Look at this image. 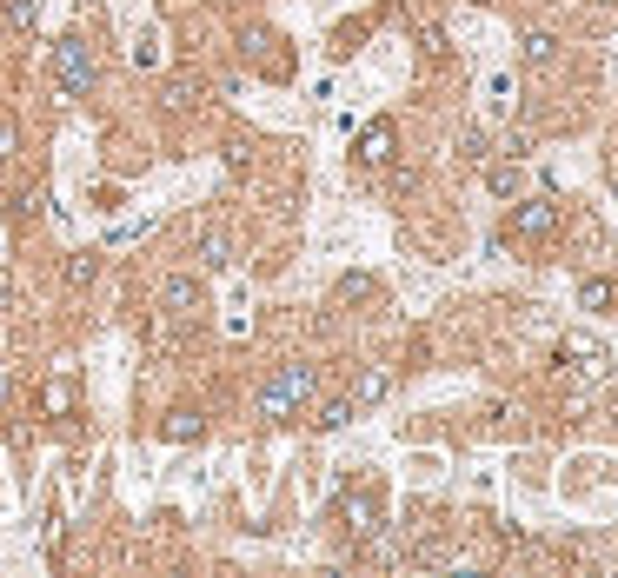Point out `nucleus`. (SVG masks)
Returning <instances> with one entry per match:
<instances>
[{"label": "nucleus", "instance_id": "6", "mask_svg": "<svg viewBox=\"0 0 618 578\" xmlns=\"http://www.w3.org/2000/svg\"><path fill=\"white\" fill-rule=\"evenodd\" d=\"M346 532H353V539H373L379 532V492H353V499H346Z\"/></svg>", "mask_w": 618, "mask_h": 578}, {"label": "nucleus", "instance_id": "11", "mask_svg": "<svg viewBox=\"0 0 618 578\" xmlns=\"http://www.w3.org/2000/svg\"><path fill=\"white\" fill-rule=\"evenodd\" d=\"M40 406H47V419H67V412H74V379H67V373H60V379H47Z\"/></svg>", "mask_w": 618, "mask_h": 578}, {"label": "nucleus", "instance_id": "19", "mask_svg": "<svg viewBox=\"0 0 618 578\" xmlns=\"http://www.w3.org/2000/svg\"><path fill=\"white\" fill-rule=\"evenodd\" d=\"M7 27H14V34H34L40 27V0H7Z\"/></svg>", "mask_w": 618, "mask_h": 578}, {"label": "nucleus", "instance_id": "16", "mask_svg": "<svg viewBox=\"0 0 618 578\" xmlns=\"http://www.w3.org/2000/svg\"><path fill=\"white\" fill-rule=\"evenodd\" d=\"M353 412H359L353 399H326V406L313 412V432H339V426H346V419H353Z\"/></svg>", "mask_w": 618, "mask_h": 578}, {"label": "nucleus", "instance_id": "24", "mask_svg": "<svg viewBox=\"0 0 618 578\" xmlns=\"http://www.w3.org/2000/svg\"><path fill=\"white\" fill-rule=\"evenodd\" d=\"M80 7H94V0H80Z\"/></svg>", "mask_w": 618, "mask_h": 578}, {"label": "nucleus", "instance_id": "12", "mask_svg": "<svg viewBox=\"0 0 618 578\" xmlns=\"http://www.w3.org/2000/svg\"><path fill=\"white\" fill-rule=\"evenodd\" d=\"M333 299H339V306H359V299H379V280H373V273H346V280L333 286Z\"/></svg>", "mask_w": 618, "mask_h": 578}, {"label": "nucleus", "instance_id": "10", "mask_svg": "<svg viewBox=\"0 0 618 578\" xmlns=\"http://www.w3.org/2000/svg\"><path fill=\"white\" fill-rule=\"evenodd\" d=\"M226 266H233V240L213 226V233H200V273H226Z\"/></svg>", "mask_w": 618, "mask_h": 578}, {"label": "nucleus", "instance_id": "2", "mask_svg": "<svg viewBox=\"0 0 618 578\" xmlns=\"http://www.w3.org/2000/svg\"><path fill=\"white\" fill-rule=\"evenodd\" d=\"M54 87L67 100H87L94 94V47L80 34H67V40H54Z\"/></svg>", "mask_w": 618, "mask_h": 578}, {"label": "nucleus", "instance_id": "13", "mask_svg": "<svg viewBox=\"0 0 618 578\" xmlns=\"http://www.w3.org/2000/svg\"><path fill=\"white\" fill-rule=\"evenodd\" d=\"M612 299H618V280H605V273H592V280L579 286V306H585V313H605Z\"/></svg>", "mask_w": 618, "mask_h": 578}, {"label": "nucleus", "instance_id": "21", "mask_svg": "<svg viewBox=\"0 0 618 578\" xmlns=\"http://www.w3.org/2000/svg\"><path fill=\"white\" fill-rule=\"evenodd\" d=\"M572 233H579L585 253H605V233H599V220H592V213H579V220H572Z\"/></svg>", "mask_w": 618, "mask_h": 578}, {"label": "nucleus", "instance_id": "3", "mask_svg": "<svg viewBox=\"0 0 618 578\" xmlns=\"http://www.w3.org/2000/svg\"><path fill=\"white\" fill-rule=\"evenodd\" d=\"M559 366L572 379H605V373H612V353H605L599 333H565L559 339Z\"/></svg>", "mask_w": 618, "mask_h": 578}, {"label": "nucleus", "instance_id": "22", "mask_svg": "<svg viewBox=\"0 0 618 578\" xmlns=\"http://www.w3.org/2000/svg\"><path fill=\"white\" fill-rule=\"evenodd\" d=\"M499 153H506V160H525V153H532V133H506V140H499Z\"/></svg>", "mask_w": 618, "mask_h": 578}, {"label": "nucleus", "instance_id": "4", "mask_svg": "<svg viewBox=\"0 0 618 578\" xmlns=\"http://www.w3.org/2000/svg\"><path fill=\"white\" fill-rule=\"evenodd\" d=\"M506 233H512V240H552V233H559V206H552V193H525V200H512Z\"/></svg>", "mask_w": 618, "mask_h": 578}, {"label": "nucleus", "instance_id": "15", "mask_svg": "<svg viewBox=\"0 0 618 578\" xmlns=\"http://www.w3.org/2000/svg\"><path fill=\"white\" fill-rule=\"evenodd\" d=\"M94 280H100V253H67V286H74V293H87Z\"/></svg>", "mask_w": 618, "mask_h": 578}, {"label": "nucleus", "instance_id": "8", "mask_svg": "<svg viewBox=\"0 0 618 578\" xmlns=\"http://www.w3.org/2000/svg\"><path fill=\"white\" fill-rule=\"evenodd\" d=\"M200 432H206V419H200L193 406H180V412H167V426H160V439H167V446H193Z\"/></svg>", "mask_w": 618, "mask_h": 578}, {"label": "nucleus", "instance_id": "20", "mask_svg": "<svg viewBox=\"0 0 618 578\" xmlns=\"http://www.w3.org/2000/svg\"><path fill=\"white\" fill-rule=\"evenodd\" d=\"M419 54H426V60H446V54H452L446 27H432V20H426V27H419Z\"/></svg>", "mask_w": 618, "mask_h": 578}, {"label": "nucleus", "instance_id": "7", "mask_svg": "<svg viewBox=\"0 0 618 578\" xmlns=\"http://www.w3.org/2000/svg\"><path fill=\"white\" fill-rule=\"evenodd\" d=\"M386 392H393V373H386V366H366V373L353 379V392H346V399H353V406H379Z\"/></svg>", "mask_w": 618, "mask_h": 578}, {"label": "nucleus", "instance_id": "9", "mask_svg": "<svg viewBox=\"0 0 618 578\" xmlns=\"http://www.w3.org/2000/svg\"><path fill=\"white\" fill-rule=\"evenodd\" d=\"M359 160H366V167H386V160H393V120H373V127H366Z\"/></svg>", "mask_w": 618, "mask_h": 578}, {"label": "nucleus", "instance_id": "5", "mask_svg": "<svg viewBox=\"0 0 618 578\" xmlns=\"http://www.w3.org/2000/svg\"><path fill=\"white\" fill-rule=\"evenodd\" d=\"M160 313H167V319H193V313H200V280H193V273H173V280L160 286Z\"/></svg>", "mask_w": 618, "mask_h": 578}, {"label": "nucleus", "instance_id": "17", "mask_svg": "<svg viewBox=\"0 0 618 578\" xmlns=\"http://www.w3.org/2000/svg\"><path fill=\"white\" fill-rule=\"evenodd\" d=\"M519 54H525V67H545V60L559 54V40H552V34L539 27V34H525V40H519Z\"/></svg>", "mask_w": 618, "mask_h": 578}, {"label": "nucleus", "instance_id": "1", "mask_svg": "<svg viewBox=\"0 0 618 578\" xmlns=\"http://www.w3.org/2000/svg\"><path fill=\"white\" fill-rule=\"evenodd\" d=\"M313 366H280V373L260 386V399H253V412H260V426H293L300 419V406L313 399Z\"/></svg>", "mask_w": 618, "mask_h": 578}, {"label": "nucleus", "instance_id": "18", "mask_svg": "<svg viewBox=\"0 0 618 578\" xmlns=\"http://www.w3.org/2000/svg\"><path fill=\"white\" fill-rule=\"evenodd\" d=\"M452 153H459L466 167H486V133H479V127H466L459 140H452Z\"/></svg>", "mask_w": 618, "mask_h": 578}, {"label": "nucleus", "instance_id": "23", "mask_svg": "<svg viewBox=\"0 0 618 578\" xmlns=\"http://www.w3.org/2000/svg\"><path fill=\"white\" fill-rule=\"evenodd\" d=\"M592 7H605V14H618V0H592Z\"/></svg>", "mask_w": 618, "mask_h": 578}, {"label": "nucleus", "instance_id": "14", "mask_svg": "<svg viewBox=\"0 0 618 578\" xmlns=\"http://www.w3.org/2000/svg\"><path fill=\"white\" fill-rule=\"evenodd\" d=\"M486 187L499 193V200H519V160H492V167H486Z\"/></svg>", "mask_w": 618, "mask_h": 578}]
</instances>
